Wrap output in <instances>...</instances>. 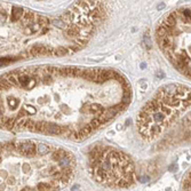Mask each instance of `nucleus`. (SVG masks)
Returning a JSON list of instances; mask_svg holds the SVG:
<instances>
[{"label":"nucleus","instance_id":"5","mask_svg":"<svg viewBox=\"0 0 191 191\" xmlns=\"http://www.w3.org/2000/svg\"><path fill=\"white\" fill-rule=\"evenodd\" d=\"M156 38L175 69L191 78V8H180L165 16Z\"/></svg>","mask_w":191,"mask_h":191},{"label":"nucleus","instance_id":"6","mask_svg":"<svg viewBox=\"0 0 191 191\" xmlns=\"http://www.w3.org/2000/svg\"><path fill=\"white\" fill-rule=\"evenodd\" d=\"M88 170L94 181L111 189L135 184L136 170L130 157L109 145H95L88 152Z\"/></svg>","mask_w":191,"mask_h":191},{"label":"nucleus","instance_id":"1","mask_svg":"<svg viewBox=\"0 0 191 191\" xmlns=\"http://www.w3.org/2000/svg\"><path fill=\"white\" fill-rule=\"evenodd\" d=\"M1 127L84 140L121 112L132 87L112 69L33 65L1 76Z\"/></svg>","mask_w":191,"mask_h":191},{"label":"nucleus","instance_id":"2","mask_svg":"<svg viewBox=\"0 0 191 191\" xmlns=\"http://www.w3.org/2000/svg\"><path fill=\"white\" fill-rule=\"evenodd\" d=\"M107 14L102 1H77L60 11L1 2V62L73 54L91 40Z\"/></svg>","mask_w":191,"mask_h":191},{"label":"nucleus","instance_id":"3","mask_svg":"<svg viewBox=\"0 0 191 191\" xmlns=\"http://www.w3.org/2000/svg\"><path fill=\"white\" fill-rule=\"evenodd\" d=\"M74 174V156L63 148L34 140L1 144V191H61Z\"/></svg>","mask_w":191,"mask_h":191},{"label":"nucleus","instance_id":"7","mask_svg":"<svg viewBox=\"0 0 191 191\" xmlns=\"http://www.w3.org/2000/svg\"><path fill=\"white\" fill-rule=\"evenodd\" d=\"M182 139L185 141H191V113L184 118L182 121Z\"/></svg>","mask_w":191,"mask_h":191},{"label":"nucleus","instance_id":"4","mask_svg":"<svg viewBox=\"0 0 191 191\" xmlns=\"http://www.w3.org/2000/svg\"><path fill=\"white\" fill-rule=\"evenodd\" d=\"M191 105V89L183 85H165L141 109L136 127L147 141L154 140Z\"/></svg>","mask_w":191,"mask_h":191}]
</instances>
